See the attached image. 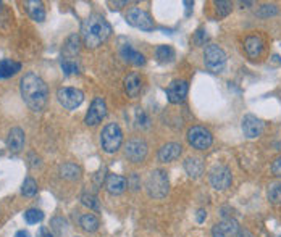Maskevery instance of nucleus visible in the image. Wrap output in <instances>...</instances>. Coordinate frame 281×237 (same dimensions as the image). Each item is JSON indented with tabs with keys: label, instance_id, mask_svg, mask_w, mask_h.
<instances>
[{
	"label": "nucleus",
	"instance_id": "nucleus-1",
	"mask_svg": "<svg viewBox=\"0 0 281 237\" xmlns=\"http://www.w3.org/2000/svg\"><path fill=\"white\" fill-rule=\"evenodd\" d=\"M20 92L24 103L32 111H40L49 100V87L45 84V81L34 75V73H26L21 78L20 83Z\"/></svg>",
	"mask_w": 281,
	"mask_h": 237
},
{
	"label": "nucleus",
	"instance_id": "nucleus-2",
	"mask_svg": "<svg viewBox=\"0 0 281 237\" xmlns=\"http://www.w3.org/2000/svg\"><path fill=\"white\" fill-rule=\"evenodd\" d=\"M112 34V26L102 15L92 13L81 24V39L87 48L101 47Z\"/></svg>",
	"mask_w": 281,
	"mask_h": 237
},
{
	"label": "nucleus",
	"instance_id": "nucleus-3",
	"mask_svg": "<svg viewBox=\"0 0 281 237\" xmlns=\"http://www.w3.org/2000/svg\"><path fill=\"white\" fill-rule=\"evenodd\" d=\"M170 191V181L168 176L163 169H154L151 176L147 179V192L152 199L160 200L163 197H167V194Z\"/></svg>",
	"mask_w": 281,
	"mask_h": 237
},
{
	"label": "nucleus",
	"instance_id": "nucleus-4",
	"mask_svg": "<svg viewBox=\"0 0 281 237\" xmlns=\"http://www.w3.org/2000/svg\"><path fill=\"white\" fill-rule=\"evenodd\" d=\"M123 142V133L121 128L117 123H109L101 133V145L104 152L107 153H115Z\"/></svg>",
	"mask_w": 281,
	"mask_h": 237
},
{
	"label": "nucleus",
	"instance_id": "nucleus-5",
	"mask_svg": "<svg viewBox=\"0 0 281 237\" xmlns=\"http://www.w3.org/2000/svg\"><path fill=\"white\" fill-rule=\"evenodd\" d=\"M204 63L212 73H220L226 65V53L221 47L210 44L205 47L204 52Z\"/></svg>",
	"mask_w": 281,
	"mask_h": 237
},
{
	"label": "nucleus",
	"instance_id": "nucleus-6",
	"mask_svg": "<svg viewBox=\"0 0 281 237\" xmlns=\"http://www.w3.org/2000/svg\"><path fill=\"white\" fill-rule=\"evenodd\" d=\"M57 100L67 110H76L79 105L84 102V94L79 89L74 87H60L57 91Z\"/></svg>",
	"mask_w": 281,
	"mask_h": 237
},
{
	"label": "nucleus",
	"instance_id": "nucleus-7",
	"mask_svg": "<svg viewBox=\"0 0 281 237\" xmlns=\"http://www.w3.org/2000/svg\"><path fill=\"white\" fill-rule=\"evenodd\" d=\"M210 186L217 191H225L231 186L233 176H231V169L225 165H215L209 173Z\"/></svg>",
	"mask_w": 281,
	"mask_h": 237
},
{
	"label": "nucleus",
	"instance_id": "nucleus-8",
	"mask_svg": "<svg viewBox=\"0 0 281 237\" xmlns=\"http://www.w3.org/2000/svg\"><path fill=\"white\" fill-rule=\"evenodd\" d=\"M188 142L197 150H205L212 145L213 136L209 129H205L202 126H193L188 131Z\"/></svg>",
	"mask_w": 281,
	"mask_h": 237
},
{
	"label": "nucleus",
	"instance_id": "nucleus-9",
	"mask_svg": "<svg viewBox=\"0 0 281 237\" xmlns=\"http://www.w3.org/2000/svg\"><path fill=\"white\" fill-rule=\"evenodd\" d=\"M126 21L133 28H137L140 31H152L154 29V21L151 18V15L147 12L140 10V8L134 7L126 13Z\"/></svg>",
	"mask_w": 281,
	"mask_h": 237
},
{
	"label": "nucleus",
	"instance_id": "nucleus-10",
	"mask_svg": "<svg viewBox=\"0 0 281 237\" xmlns=\"http://www.w3.org/2000/svg\"><path fill=\"white\" fill-rule=\"evenodd\" d=\"M147 144L143 139H131V141L125 145V155L129 161L133 163H143L147 157Z\"/></svg>",
	"mask_w": 281,
	"mask_h": 237
},
{
	"label": "nucleus",
	"instance_id": "nucleus-11",
	"mask_svg": "<svg viewBox=\"0 0 281 237\" xmlns=\"http://www.w3.org/2000/svg\"><path fill=\"white\" fill-rule=\"evenodd\" d=\"M107 115V105H105V100L102 97H96L90 103V107L86 113V118H84V123L87 126H97L99 123H101Z\"/></svg>",
	"mask_w": 281,
	"mask_h": 237
},
{
	"label": "nucleus",
	"instance_id": "nucleus-12",
	"mask_svg": "<svg viewBox=\"0 0 281 237\" xmlns=\"http://www.w3.org/2000/svg\"><path fill=\"white\" fill-rule=\"evenodd\" d=\"M188 91H189V84L184 79H175L171 81L165 92H167V99L170 103H181L186 99Z\"/></svg>",
	"mask_w": 281,
	"mask_h": 237
},
{
	"label": "nucleus",
	"instance_id": "nucleus-13",
	"mask_svg": "<svg viewBox=\"0 0 281 237\" xmlns=\"http://www.w3.org/2000/svg\"><path fill=\"white\" fill-rule=\"evenodd\" d=\"M243 133L246 137L255 139L263 133V123L254 115H246L243 118Z\"/></svg>",
	"mask_w": 281,
	"mask_h": 237
},
{
	"label": "nucleus",
	"instance_id": "nucleus-14",
	"mask_svg": "<svg viewBox=\"0 0 281 237\" xmlns=\"http://www.w3.org/2000/svg\"><path fill=\"white\" fill-rule=\"evenodd\" d=\"M239 231V224L233 218H225L223 221L213 226V237H233Z\"/></svg>",
	"mask_w": 281,
	"mask_h": 237
},
{
	"label": "nucleus",
	"instance_id": "nucleus-15",
	"mask_svg": "<svg viewBox=\"0 0 281 237\" xmlns=\"http://www.w3.org/2000/svg\"><path fill=\"white\" fill-rule=\"evenodd\" d=\"M24 141H26V137H24V131L21 128H12L10 133L7 136V147L8 150L16 153V152H21L23 147H24Z\"/></svg>",
	"mask_w": 281,
	"mask_h": 237
},
{
	"label": "nucleus",
	"instance_id": "nucleus-16",
	"mask_svg": "<svg viewBox=\"0 0 281 237\" xmlns=\"http://www.w3.org/2000/svg\"><path fill=\"white\" fill-rule=\"evenodd\" d=\"M128 187V181L126 177H123L120 174H109L107 176V181H105V189L109 194L112 195H120L126 191Z\"/></svg>",
	"mask_w": 281,
	"mask_h": 237
},
{
	"label": "nucleus",
	"instance_id": "nucleus-17",
	"mask_svg": "<svg viewBox=\"0 0 281 237\" xmlns=\"http://www.w3.org/2000/svg\"><path fill=\"white\" fill-rule=\"evenodd\" d=\"M181 152H183V147L178 142H168L165 144L162 149L159 150V160L162 163H170V161H175L176 158H179Z\"/></svg>",
	"mask_w": 281,
	"mask_h": 237
},
{
	"label": "nucleus",
	"instance_id": "nucleus-18",
	"mask_svg": "<svg viewBox=\"0 0 281 237\" xmlns=\"http://www.w3.org/2000/svg\"><path fill=\"white\" fill-rule=\"evenodd\" d=\"M123 84H125V91L131 99H136V97L140 94V91H143V79H140L137 73H131V75H128L125 78V81H123Z\"/></svg>",
	"mask_w": 281,
	"mask_h": 237
},
{
	"label": "nucleus",
	"instance_id": "nucleus-19",
	"mask_svg": "<svg viewBox=\"0 0 281 237\" xmlns=\"http://www.w3.org/2000/svg\"><path fill=\"white\" fill-rule=\"evenodd\" d=\"M244 50L249 58H259L263 52V40L259 36H249L244 40Z\"/></svg>",
	"mask_w": 281,
	"mask_h": 237
},
{
	"label": "nucleus",
	"instance_id": "nucleus-20",
	"mask_svg": "<svg viewBox=\"0 0 281 237\" xmlns=\"http://www.w3.org/2000/svg\"><path fill=\"white\" fill-rule=\"evenodd\" d=\"M120 55H121L123 60L131 63V65H134V67H143V65H146V56L140 52L134 50V48L131 45H128V44L121 47Z\"/></svg>",
	"mask_w": 281,
	"mask_h": 237
},
{
	"label": "nucleus",
	"instance_id": "nucleus-21",
	"mask_svg": "<svg viewBox=\"0 0 281 237\" xmlns=\"http://www.w3.org/2000/svg\"><path fill=\"white\" fill-rule=\"evenodd\" d=\"M24 8H26L31 20H34L37 23H42L45 20L44 4L40 2V0H28V2H24Z\"/></svg>",
	"mask_w": 281,
	"mask_h": 237
},
{
	"label": "nucleus",
	"instance_id": "nucleus-22",
	"mask_svg": "<svg viewBox=\"0 0 281 237\" xmlns=\"http://www.w3.org/2000/svg\"><path fill=\"white\" fill-rule=\"evenodd\" d=\"M21 70V63L13 62L10 58H4L0 62V79H8L15 76Z\"/></svg>",
	"mask_w": 281,
	"mask_h": 237
},
{
	"label": "nucleus",
	"instance_id": "nucleus-23",
	"mask_svg": "<svg viewBox=\"0 0 281 237\" xmlns=\"http://www.w3.org/2000/svg\"><path fill=\"white\" fill-rule=\"evenodd\" d=\"M184 169H186V173L189 176L197 179V177H201L202 173H204V163H202L201 158H197V157H189L184 161Z\"/></svg>",
	"mask_w": 281,
	"mask_h": 237
},
{
	"label": "nucleus",
	"instance_id": "nucleus-24",
	"mask_svg": "<svg viewBox=\"0 0 281 237\" xmlns=\"http://www.w3.org/2000/svg\"><path fill=\"white\" fill-rule=\"evenodd\" d=\"M59 173L67 181H76V179L81 177V168L78 165H74V163H65V165L60 166Z\"/></svg>",
	"mask_w": 281,
	"mask_h": 237
},
{
	"label": "nucleus",
	"instance_id": "nucleus-25",
	"mask_svg": "<svg viewBox=\"0 0 281 237\" xmlns=\"http://www.w3.org/2000/svg\"><path fill=\"white\" fill-rule=\"evenodd\" d=\"M79 226L84 229L86 232H96L99 229V226H101V221H99V218L92 213H86L79 218Z\"/></svg>",
	"mask_w": 281,
	"mask_h": 237
},
{
	"label": "nucleus",
	"instance_id": "nucleus-26",
	"mask_svg": "<svg viewBox=\"0 0 281 237\" xmlns=\"http://www.w3.org/2000/svg\"><path fill=\"white\" fill-rule=\"evenodd\" d=\"M155 56L160 63H170L175 58V50L170 45H159L155 50Z\"/></svg>",
	"mask_w": 281,
	"mask_h": 237
},
{
	"label": "nucleus",
	"instance_id": "nucleus-27",
	"mask_svg": "<svg viewBox=\"0 0 281 237\" xmlns=\"http://www.w3.org/2000/svg\"><path fill=\"white\" fill-rule=\"evenodd\" d=\"M21 194L24 197H34L37 194V183L32 177H26L21 186Z\"/></svg>",
	"mask_w": 281,
	"mask_h": 237
},
{
	"label": "nucleus",
	"instance_id": "nucleus-28",
	"mask_svg": "<svg viewBox=\"0 0 281 237\" xmlns=\"http://www.w3.org/2000/svg\"><path fill=\"white\" fill-rule=\"evenodd\" d=\"M49 229L52 231L54 235H62L65 232V229H67V219H63L62 216H55L52 218L51 221V227Z\"/></svg>",
	"mask_w": 281,
	"mask_h": 237
},
{
	"label": "nucleus",
	"instance_id": "nucleus-29",
	"mask_svg": "<svg viewBox=\"0 0 281 237\" xmlns=\"http://www.w3.org/2000/svg\"><path fill=\"white\" fill-rule=\"evenodd\" d=\"M44 219V213L37 208H29L28 211H24V221L28 224H37Z\"/></svg>",
	"mask_w": 281,
	"mask_h": 237
},
{
	"label": "nucleus",
	"instance_id": "nucleus-30",
	"mask_svg": "<svg viewBox=\"0 0 281 237\" xmlns=\"http://www.w3.org/2000/svg\"><path fill=\"white\" fill-rule=\"evenodd\" d=\"M79 45H81V39H79V36L73 34V36L68 37L67 44H65V52L70 53L71 56H73V55H76V53L79 52Z\"/></svg>",
	"mask_w": 281,
	"mask_h": 237
},
{
	"label": "nucleus",
	"instance_id": "nucleus-31",
	"mask_svg": "<svg viewBox=\"0 0 281 237\" xmlns=\"http://www.w3.org/2000/svg\"><path fill=\"white\" fill-rule=\"evenodd\" d=\"M60 67H62L63 73L67 76L78 75V73H79V65L74 62V60H71V58H63L62 63H60Z\"/></svg>",
	"mask_w": 281,
	"mask_h": 237
},
{
	"label": "nucleus",
	"instance_id": "nucleus-32",
	"mask_svg": "<svg viewBox=\"0 0 281 237\" xmlns=\"http://www.w3.org/2000/svg\"><path fill=\"white\" fill-rule=\"evenodd\" d=\"M268 200L273 205H279L281 203V183H275L268 187Z\"/></svg>",
	"mask_w": 281,
	"mask_h": 237
},
{
	"label": "nucleus",
	"instance_id": "nucleus-33",
	"mask_svg": "<svg viewBox=\"0 0 281 237\" xmlns=\"http://www.w3.org/2000/svg\"><path fill=\"white\" fill-rule=\"evenodd\" d=\"M81 203L84 207L90 208V210H99V208H101L97 197H96V195H92V194H89V192H84L81 195Z\"/></svg>",
	"mask_w": 281,
	"mask_h": 237
},
{
	"label": "nucleus",
	"instance_id": "nucleus-34",
	"mask_svg": "<svg viewBox=\"0 0 281 237\" xmlns=\"http://www.w3.org/2000/svg\"><path fill=\"white\" fill-rule=\"evenodd\" d=\"M136 126L140 128V129L151 128V118H149V116L146 115V111L140 110V108L136 110Z\"/></svg>",
	"mask_w": 281,
	"mask_h": 237
},
{
	"label": "nucleus",
	"instance_id": "nucleus-35",
	"mask_svg": "<svg viewBox=\"0 0 281 237\" xmlns=\"http://www.w3.org/2000/svg\"><path fill=\"white\" fill-rule=\"evenodd\" d=\"M215 7H217V13H218V16H221V18L228 16L231 13V10H233V4L226 2V0H221V2H215Z\"/></svg>",
	"mask_w": 281,
	"mask_h": 237
},
{
	"label": "nucleus",
	"instance_id": "nucleus-36",
	"mask_svg": "<svg viewBox=\"0 0 281 237\" xmlns=\"http://www.w3.org/2000/svg\"><path fill=\"white\" fill-rule=\"evenodd\" d=\"M276 13H278L276 5H262L257 10V16H260V18H270V16H273Z\"/></svg>",
	"mask_w": 281,
	"mask_h": 237
},
{
	"label": "nucleus",
	"instance_id": "nucleus-37",
	"mask_svg": "<svg viewBox=\"0 0 281 237\" xmlns=\"http://www.w3.org/2000/svg\"><path fill=\"white\" fill-rule=\"evenodd\" d=\"M209 40V34H207V31L205 29H197V32L194 34V42L197 45H204L205 42Z\"/></svg>",
	"mask_w": 281,
	"mask_h": 237
},
{
	"label": "nucleus",
	"instance_id": "nucleus-38",
	"mask_svg": "<svg viewBox=\"0 0 281 237\" xmlns=\"http://www.w3.org/2000/svg\"><path fill=\"white\" fill-rule=\"evenodd\" d=\"M126 181H128V187H131V191H137V189H139L140 183H139V177H137L136 173H134V174H131V177L126 179Z\"/></svg>",
	"mask_w": 281,
	"mask_h": 237
},
{
	"label": "nucleus",
	"instance_id": "nucleus-39",
	"mask_svg": "<svg viewBox=\"0 0 281 237\" xmlns=\"http://www.w3.org/2000/svg\"><path fill=\"white\" fill-rule=\"evenodd\" d=\"M271 171H273V174L281 177V157H278L275 161H273V165H271Z\"/></svg>",
	"mask_w": 281,
	"mask_h": 237
},
{
	"label": "nucleus",
	"instance_id": "nucleus-40",
	"mask_svg": "<svg viewBox=\"0 0 281 237\" xmlns=\"http://www.w3.org/2000/svg\"><path fill=\"white\" fill-rule=\"evenodd\" d=\"M37 237H54V234H52V231L49 229V227H45V226H42L39 229V235Z\"/></svg>",
	"mask_w": 281,
	"mask_h": 237
},
{
	"label": "nucleus",
	"instance_id": "nucleus-41",
	"mask_svg": "<svg viewBox=\"0 0 281 237\" xmlns=\"http://www.w3.org/2000/svg\"><path fill=\"white\" fill-rule=\"evenodd\" d=\"M197 223H204L205 221V218H207V211H205V210H199V211H197Z\"/></svg>",
	"mask_w": 281,
	"mask_h": 237
},
{
	"label": "nucleus",
	"instance_id": "nucleus-42",
	"mask_svg": "<svg viewBox=\"0 0 281 237\" xmlns=\"http://www.w3.org/2000/svg\"><path fill=\"white\" fill-rule=\"evenodd\" d=\"M110 5H113V10H120L123 5H126V2H110Z\"/></svg>",
	"mask_w": 281,
	"mask_h": 237
},
{
	"label": "nucleus",
	"instance_id": "nucleus-43",
	"mask_svg": "<svg viewBox=\"0 0 281 237\" xmlns=\"http://www.w3.org/2000/svg\"><path fill=\"white\" fill-rule=\"evenodd\" d=\"M15 237H31V234L28 232V231H24V229H21V231H18L15 234Z\"/></svg>",
	"mask_w": 281,
	"mask_h": 237
},
{
	"label": "nucleus",
	"instance_id": "nucleus-44",
	"mask_svg": "<svg viewBox=\"0 0 281 237\" xmlns=\"http://www.w3.org/2000/svg\"><path fill=\"white\" fill-rule=\"evenodd\" d=\"M29 158H34V153H29ZM39 161H40V158H36L34 161L31 163V166H37V165H39Z\"/></svg>",
	"mask_w": 281,
	"mask_h": 237
},
{
	"label": "nucleus",
	"instance_id": "nucleus-45",
	"mask_svg": "<svg viewBox=\"0 0 281 237\" xmlns=\"http://www.w3.org/2000/svg\"><path fill=\"white\" fill-rule=\"evenodd\" d=\"M184 5H186V10H188L186 15H189V13H191V7H193L194 4H193V2H184Z\"/></svg>",
	"mask_w": 281,
	"mask_h": 237
},
{
	"label": "nucleus",
	"instance_id": "nucleus-46",
	"mask_svg": "<svg viewBox=\"0 0 281 237\" xmlns=\"http://www.w3.org/2000/svg\"><path fill=\"white\" fill-rule=\"evenodd\" d=\"M74 237H79V235H74Z\"/></svg>",
	"mask_w": 281,
	"mask_h": 237
}]
</instances>
